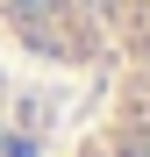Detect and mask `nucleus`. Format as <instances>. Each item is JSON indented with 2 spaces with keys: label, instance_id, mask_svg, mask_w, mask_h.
<instances>
[{
  "label": "nucleus",
  "instance_id": "nucleus-1",
  "mask_svg": "<svg viewBox=\"0 0 150 157\" xmlns=\"http://www.w3.org/2000/svg\"><path fill=\"white\" fill-rule=\"evenodd\" d=\"M0 43L14 64L100 86L150 64V0H0Z\"/></svg>",
  "mask_w": 150,
  "mask_h": 157
},
{
  "label": "nucleus",
  "instance_id": "nucleus-2",
  "mask_svg": "<svg viewBox=\"0 0 150 157\" xmlns=\"http://www.w3.org/2000/svg\"><path fill=\"white\" fill-rule=\"evenodd\" d=\"M50 157H150V64L100 78Z\"/></svg>",
  "mask_w": 150,
  "mask_h": 157
},
{
  "label": "nucleus",
  "instance_id": "nucleus-3",
  "mask_svg": "<svg viewBox=\"0 0 150 157\" xmlns=\"http://www.w3.org/2000/svg\"><path fill=\"white\" fill-rule=\"evenodd\" d=\"M7 121H14V57L0 43V157H7Z\"/></svg>",
  "mask_w": 150,
  "mask_h": 157
}]
</instances>
